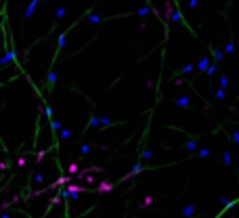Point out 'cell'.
Listing matches in <instances>:
<instances>
[{
  "instance_id": "20",
  "label": "cell",
  "mask_w": 239,
  "mask_h": 218,
  "mask_svg": "<svg viewBox=\"0 0 239 218\" xmlns=\"http://www.w3.org/2000/svg\"><path fill=\"white\" fill-rule=\"evenodd\" d=\"M225 96H227L225 88H218V90H216V99H225Z\"/></svg>"
},
{
  "instance_id": "25",
  "label": "cell",
  "mask_w": 239,
  "mask_h": 218,
  "mask_svg": "<svg viewBox=\"0 0 239 218\" xmlns=\"http://www.w3.org/2000/svg\"><path fill=\"white\" fill-rule=\"evenodd\" d=\"M109 189H111V185H107V182H105V185H101V187H99V191H109Z\"/></svg>"
},
{
  "instance_id": "8",
  "label": "cell",
  "mask_w": 239,
  "mask_h": 218,
  "mask_svg": "<svg viewBox=\"0 0 239 218\" xmlns=\"http://www.w3.org/2000/svg\"><path fill=\"white\" fill-rule=\"evenodd\" d=\"M174 105H178V107H189V99H187V96H178V99H174Z\"/></svg>"
},
{
  "instance_id": "1",
  "label": "cell",
  "mask_w": 239,
  "mask_h": 218,
  "mask_svg": "<svg viewBox=\"0 0 239 218\" xmlns=\"http://www.w3.org/2000/svg\"><path fill=\"white\" fill-rule=\"evenodd\" d=\"M36 8H38V0H30V4H27V8H25V13H23V19H30Z\"/></svg>"
},
{
  "instance_id": "10",
  "label": "cell",
  "mask_w": 239,
  "mask_h": 218,
  "mask_svg": "<svg viewBox=\"0 0 239 218\" xmlns=\"http://www.w3.org/2000/svg\"><path fill=\"white\" fill-rule=\"evenodd\" d=\"M59 132H61V138H63V141H69V138H71V130H69V128H63V126H61Z\"/></svg>"
},
{
  "instance_id": "21",
  "label": "cell",
  "mask_w": 239,
  "mask_h": 218,
  "mask_svg": "<svg viewBox=\"0 0 239 218\" xmlns=\"http://www.w3.org/2000/svg\"><path fill=\"white\" fill-rule=\"evenodd\" d=\"M42 180H44V178H42V172H36V174H34V182H38V185H40Z\"/></svg>"
},
{
  "instance_id": "22",
  "label": "cell",
  "mask_w": 239,
  "mask_h": 218,
  "mask_svg": "<svg viewBox=\"0 0 239 218\" xmlns=\"http://www.w3.org/2000/svg\"><path fill=\"white\" fill-rule=\"evenodd\" d=\"M149 157H151V151H143V153H141V160H143V162H147Z\"/></svg>"
},
{
  "instance_id": "7",
  "label": "cell",
  "mask_w": 239,
  "mask_h": 218,
  "mask_svg": "<svg viewBox=\"0 0 239 218\" xmlns=\"http://www.w3.org/2000/svg\"><path fill=\"white\" fill-rule=\"evenodd\" d=\"M210 50H212V57H214L216 61H222V57H225V52H222L220 48H216V46H212Z\"/></svg>"
},
{
  "instance_id": "12",
  "label": "cell",
  "mask_w": 239,
  "mask_h": 218,
  "mask_svg": "<svg viewBox=\"0 0 239 218\" xmlns=\"http://www.w3.org/2000/svg\"><path fill=\"white\" fill-rule=\"evenodd\" d=\"M143 170H145V166H143V164H137V166H134V168H132V170H130V174L126 176V178H130V176L139 174V172H143Z\"/></svg>"
},
{
  "instance_id": "15",
  "label": "cell",
  "mask_w": 239,
  "mask_h": 218,
  "mask_svg": "<svg viewBox=\"0 0 239 218\" xmlns=\"http://www.w3.org/2000/svg\"><path fill=\"white\" fill-rule=\"evenodd\" d=\"M195 147H197V141H187V145H185V149H189V151H193V149H195Z\"/></svg>"
},
{
  "instance_id": "18",
  "label": "cell",
  "mask_w": 239,
  "mask_h": 218,
  "mask_svg": "<svg viewBox=\"0 0 239 218\" xmlns=\"http://www.w3.org/2000/svg\"><path fill=\"white\" fill-rule=\"evenodd\" d=\"M189 71H193V65H191V63H187V65H185V67H183L178 74H189Z\"/></svg>"
},
{
  "instance_id": "23",
  "label": "cell",
  "mask_w": 239,
  "mask_h": 218,
  "mask_svg": "<svg viewBox=\"0 0 239 218\" xmlns=\"http://www.w3.org/2000/svg\"><path fill=\"white\" fill-rule=\"evenodd\" d=\"M197 155H199V157H208V155H210V151H208V149H199V153H197Z\"/></svg>"
},
{
  "instance_id": "28",
  "label": "cell",
  "mask_w": 239,
  "mask_h": 218,
  "mask_svg": "<svg viewBox=\"0 0 239 218\" xmlns=\"http://www.w3.org/2000/svg\"><path fill=\"white\" fill-rule=\"evenodd\" d=\"M0 218H11V216H8V214H6V212H4V214H0Z\"/></svg>"
},
{
  "instance_id": "5",
  "label": "cell",
  "mask_w": 239,
  "mask_h": 218,
  "mask_svg": "<svg viewBox=\"0 0 239 218\" xmlns=\"http://www.w3.org/2000/svg\"><path fill=\"white\" fill-rule=\"evenodd\" d=\"M181 214H183L185 218H193V216H195V208L189 204V206H185V208H183V212H181Z\"/></svg>"
},
{
  "instance_id": "19",
  "label": "cell",
  "mask_w": 239,
  "mask_h": 218,
  "mask_svg": "<svg viewBox=\"0 0 239 218\" xmlns=\"http://www.w3.org/2000/svg\"><path fill=\"white\" fill-rule=\"evenodd\" d=\"M206 74H208V76L216 74V65H208V67H206Z\"/></svg>"
},
{
  "instance_id": "11",
  "label": "cell",
  "mask_w": 239,
  "mask_h": 218,
  "mask_svg": "<svg viewBox=\"0 0 239 218\" xmlns=\"http://www.w3.org/2000/svg\"><path fill=\"white\" fill-rule=\"evenodd\" d=\"M55 82H57V74H55V71H48V76H46V84H48V88L52 86Z\"/></svg>"
},
{
  "instance_id": "29",
  "label": "cell",
  "mask_w": 239,
  "mask_h": 218,
  "mask_svg": "<svg viewBox=\"0 0 239 218\" xmlns=\"http://www.w3.org/2000/svg\"><path fill=\"white\" fill-rule=\"evenodd\" d=\"M0 71H2V65H0Z\"/></svg>"
},
{
  "instance_id": "17",
  "label": "cell",
  "mask_w": 239,
  "mask_h": 218,
  "mask_svg": "<svg viewBox=\"0 0 239 218\" xmlns=\"http://www.w3.org/2000/svg\"><path fill=\"white\" fill-rule=\"evenodd\" d=\"M67 172H69V174H76V172H78V164H69V166H67Z\"/></svg>"
},
{
  "instance_id": "13",
  "label": "cell",
  "mask_w": 239,
  "mask_h": 218,
  "mask_svg": "<svg viewBox=\"0 0 239 218\" xmlns=\"http://www.w3.org/2000/svg\"><path fill=\"white\" fill-rule=\"evenodd\" d=\"M88 128H99V115L93 113V118H90V124H88Z\"/></svg>"
},
{
  "instance_id": "4",
  "label": "cell",
  "mask_w": 239,
  "mask_h": 218,
  "mask_svg": "<svg viewBox=\"0 0 239 218\" xmlns=\"http://www.w3.org/2000/svg\"><path fill=\"white\" fill-rule=\"evenodd\" d=\"M65 36H67L65 32H63V34H59V40H57V50H55V59H57V55H59V50H61V48L65 46Z\"/></svg>"
},
{
  "instance_id": "3",
  "label": "cell",
  "mask_w": 239,
  "mask_h": 218,
  "mask_svg": "<svg viewBox=\"0 0 239 218\" xmlns=\"http://www.w3.org/2000/svg\"><path fill=\"white\" fill-rule=\"evenodd\" d=\"M208 65H210V59H208V57H201V59H199V63H197V71H199V74H203Z\"/></svg>"
},
{
  "instance_id": "6",
  "label": "cell",
  "mask_w": 239,
  "mask_h": 218,
  "mask_svg": "<svg viewBox=\"0 0 239 218\" xmlns=\"http://www.w3.org/2000/svg\"><path fill=\"white\" fill-rule=\"evenodd\" d=\"M65 13H67V8H65V6H59L57 13H55V23H59V21L65 17Z\"/></svg>"
},
{
  "instance_id": "14",
  "label": "cell",
  "mask_w": 239,
  "mask_h": 218,
  "mask_svg": "<svg viewBox=\"0 0 239 218\" xmlns=\"http://www.w3.org/2000/svg\"><path fill=\"white\" fill-rule=\"evenodd\" d=\"M222 162H225L227 166H231V164H233V160H231V153H229V151H225V153H222Z\"/></svg>"
},
{
  "instance_id": "26",
  "label": "cell",
  "mask_w": 239,
  "mask_h": 218,
  "mask_svg": "<svg viewBox=\"0 0 239 218\" xmlns=\"http://www.w3.org/2000/svg\"><path fill=\"white\" fill-rule=\"evenodd\" d=\"M233 50H235V44L229 42V44H227V52H233Z\"/></svg>"
},
{
  "instance_id": "24",
  "label": "cell",
  "mask_w": 239,
  "mask_h": 218,
  "mask_svg": "<svg viewBox=\"0 0 239 218\" xmlns=\"http://www.w3.org/2000/svg\"><path fill=\"white\" fill-rule=\"evenodd\" d=\"M227 84H229V80L225 76H220V88H227Z\"/></svg>"
},
{
  "instance_id": "27",
  "label": "cell",
  "mask_w": 239,
  "mask_h": 218,
  "mask_svg": "<svg viewBox=\"0 0 239 218\" xmlns=\"http://www.w3.org/2000/svg\"><path fill=\"white\" fill-rule=\"evenodd\" d=\"M189 6H191V8H195V6H197V0H189Z\"/></svg>"
},
{
  "instance_id": "16",
  "label": "cell",
  "mask_w": 239,
  "mask_h": 218,
  "mask_svg": "<svg viewBox=\"0 0 239 218\" xmlns=\"http://www.w3.org/2000/svg\"><path fill=\"white\" fill-rule=\"evenodd\" d=\"M80 153H82V157H84L86 153H90V145H88V143H84V145H82V149H80Z\"/></svg>"
},
{
  "instance_id": "2",
  "label": "cell",
  "mask_w": 239,
  "mask_h": 218,
  "mask_svg": "<svg viewBox=\"0 0 239 218\" xmlns=\"http://www.w3.org/2000/svg\"><path fill=\"white\" fill-rule=\"evenodd\" d=\"M109 126H115V122L109 120V118H105V115H101L99 118V128H109Z\"/></svg>"
},
{
  "instance_id": "9",
  "label": "cell",
  "mask_w": 239,
  "mask_h": 218,
  "mask_svg": "<svg viewBox=\"0 0 239 218\" xmlns=\"http://www.w3.org/2000/svg\"><path fill=\"white\" fill-rule=\"evenodd\" d=\"M86 19H88L90 23H103V17H101V15H95V13L86 15Z\"/></svg>"
}]
</instances>
